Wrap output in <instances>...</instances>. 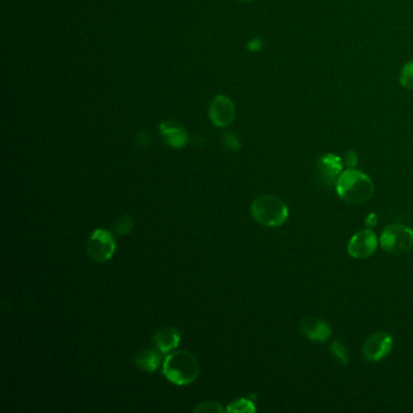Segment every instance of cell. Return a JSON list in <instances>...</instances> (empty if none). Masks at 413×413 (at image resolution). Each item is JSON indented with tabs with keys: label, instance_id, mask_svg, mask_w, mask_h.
<instances>
[{
	"label": "cell",
	"instance_id": "obj_1",
	"mask_svg": "<svg viewBox=\"0 0 413 413\" xmlns=\"http://www.w3.org/2000/svg\"><path fill=\"white\" fill-rule=\"evenodd\" d=\"M200 372L199 363L188 350H176L162 363V374L176 385H188L198 378Z\"/></svg>",
	"mask_w": 413,
	"mask_h": 413
},
{
	"label": "cell",
	"instance_id": "obj_2",
	"mask_svg": "<svg viewBox=\"0 0 413 413\" xmlns=\"http://www.w3.org/2000/svg\"><path fill=\"white\" fill-rule=\"evenodd\" d=\"M336 191L343 202L358 205L371 199L374 193V184L367 175L349 169L340 175L336 183Z\"/></svg>",
	"mask_w": 413,
	"mask_h": 413
},
{
	"label": "cell",
	"instance_id": "obj_3",
	"mask_svg": "<svg viewBox=\"0 0 413 413\" xmlns=\"http://www.w3.org/2000/svg\"><path fill=\"white\" fill-rule=\"evenodd\" d=\"M251 215L262 226L280 227L289 218V207L279 198L262 195L252 202Z\"/></svg>",
	"mask_w": 413,
	"mask_h": 413
},
{
	"label": "cell",
	"instance_id": "obj_4",
	"mask_svg": "<svg viewBox=\"0 0 413 413\" xmlns=\"http://www.w3.org/2000/svg\"><path fill=\"white\" fill-rule=\"evenodd\" d=\"M379 242L389 253L403 255L413 247V229L403 224H390L384 229Z\"/></svg>",
	"mask_w": 413,
	"mask_h": 413
},
{
	"label": "cell",
	"instance_id": "obj_5",
	"mask_svg": "<svg viewBox=\"0 0 413 413\" xmlns=\"http://www.w3.org/2000/svg\"><path fill=\"white\" fill-rule=\"evenodd\" d=\"M117 241L111 231L99 228L91 233L86 244V252L93 261L97 263L107 262L114 256Z\"/></svg>",
	"mask_w": 413,
	"mask_h": 413
},
{
	"label": "cell",
	"instance_id": "obj_6",
	"mask_svg": "<svg viewBox=\"0 0 413 413\" xmlns=\"http://www.w3.org/2000/svg\"><path fill=\"white\" fill-rule=\"evenodd\" d=\"M378 247V239L371 229L360 231L350 238L347 250L350 257L364 260L372 256Z\"/></svg>",
	"mask_w": 413,
	"mask_h": 413
},
{
	"label": "cell",
	"instance_id": "obj_7",
	"mask_svg": "<svg viewBox=\"0 0 413 413\" xmlns=\"http://www.w3.org/2000/svg\"><path fill=\"white\" fill-rule=\"evenodd\" d=\"M393 349V337L387 332H376L365 340L363 358L369 363L384 359Z\"/></svg>",
	"mask_w": 413,
	"mask_h": 413
},
{
	"label": "cell",
	"instance_id": "obj_8",
	"mask_svg": "<svg viewBox=\"0 0 413 413\" xmlns=\"http://www.w3.org/2000/svg\"><path fill=\"white\" fill-rule=\"evenodd\" d=\"M209 117L213 125L218 128H227L236 119V106L229 97L218 95L212 99L209 108Z\"/></svg>",
	"mask_w": 413,
	"mask_h": 413
},
{
	"label": "cell",
	"instance_id": "obj_9",
	"mask_svg": "<svg viewBox=\"0 0 413 413\" xmlns=\"http://www.w3.org/2000/svg\"><path fill=\"white\" fill-rule=\"evenodd\" d=\"M342 169H343V164L338 155L326 154L324 157H321L318 164L320 181L326 187H331L334 184L336 186V183L342 175Z\"/></svg>",
	"mask_w": 413,
	"mask_h": 413
},
{
	"label": "cell",
	"instance_id": "obj_10",
	"mask_svg": "<svg viewBox=\"0 0 413 413\" xmlns=\"http://www.w3.org/2000/svg\"><path fill=\"white\" fill-rule=\"evenodd\" d=\"M300 331L308 340L318 343H324L332 335L331 326L325 320L314 316H307L302 320Z\"/></svg>",
	"mask_w": 413,
	"mask_h": 413
},
{
	"label": "cell",
	"instance_id": "obj_11",
	"mask_svg": "<svg viewBox=\"0 0 413 413\" xmlns=\"http://www.w3.org/2000/svg\"><path fill=\"white\" fill-rule=\"evenodd\" d=\"M159 131L162 135V140L165 143L175 149H181V148L187 146L188 133L187 130L177 122H164L159 125Z\"/></svg>",
	"mask_w": 413,
	"mask_h": 413
},
{
	"label": "cell",
	"instance_id": "obj_12",
	"mask_svg": "<svg viewBox=\"0 0 413 413\" xmlns=\"http://www.w3.org/2000/svg\"><path fill=\"white\" fill-rule=\"evenodd\" d=\"M153 342L155 343V347L160 353H170L180 345L181 334L176 327H171V326L162 327L155 332V335L153 337Z\"/></svg>",
	"mask_w": 413,
	"mask_h": 413
},
{
	"label": "cell",
	"instance_id": "obj_13",
	"mask_svg": "<svg viewBox=\"0 0 413 413\" xmlns=\"http://www.w3.org/2000/svg\"><path fill=\"white\" fill-rule=\"evenodd\" d=\"M135 365L137 366L138 369H142L144 372L148 374H153L155 369L162 364V356L154 349H142L138 352L135 360H133Z\"/></svg>",
	"mask_w": 413,
	"mask_h": 413
},
{
	"label": "cell",
	"instance_id": "obj_14",
	"mask_svg": "<svg viewBox=\"0 0 413 413\" xmlns=\"http://www.w3.org/2000/svg\"><path fill=\"white\" fill-rule=\"evenodd\" d=\"M133 227H135L133 217L128 213H124L114 222L113 231L118 236H125L133 231Z\"/></svg>",
	"mask_w": 413,
	"mask_h": 413
},
{
	"label": "cell",
	"instance_id": "obj_15",
	"mask_svg": "<svg viewBox=\"0 0 413 413\" xmlns=\"http://www.w3.org/2000/svg\"><path fill=\"white\" fill-rule=\"evenodd\" d=\"M227 412H246L252 413L256 412V406L255 403H252L251 400L249 398H238L236 401L229 403L226 410Z\"/></svg>",
	"mask_w": 413,
	"mask_h": 413
},
{
	"label": "cell",
	"instance_id": "obj_16",
	"mask_svg": "<svg viewBox=\"0 0 413 413\" xmlns=\"http://www.w3.org/2000/svg\"><path fill=\"white\" fill-rule=\"evenodd\" d=\"M329 349H331V353L335 355L336 358L342 364L347 365L349 363V349H348V347L342 340H335L331 345Z\"/></svg>",
	"mask_w": 413,
	"mask_h": 413
},
{
	"label": "cell",
	"instance_id": "obj_17",
	"mask_svg": "<svg viewBox=\"0 0 413 413\" xmlns=\"http://www.w3.org/2000/svg\"><path fill=\"white\" fill-rule=\"evenodd\" d=\"M398 80L405 89L413 90V61L403 66Z\"/></svg>",
	"mask_w": 413,
	"mask_h": 413
},
{
	"label": "cell",
	"instance_id": "obj_18",
	"mask_svg": "<svg viewBox=\"0 0 413 413\" xmlns=\"http://www.w3.org/2000/svg\"><path fill=\"white\" fill-rule=\"evenodd\" d=\"M222 142L231 151H239L241 147L240 140L236 133H231V131H228L222 136Z\"/></svg>",
	"mask_w": 413,
	"mask_h": 413
},
{
	"label": "cell",
	"instance_id": "obj_19",
	"mask_svg": "<svg viewBox=\"0 0 413 413\" xmlns=\"http://www.w3.org/2000/svg\"><path fill=\"white\" fill-rule=\"evenodd\" d=\"M193 411L198 413H215L223 412L224 410H223V407H222L220 403L206 401V403H199L197 407L194 408Z\"/></svg>",
	"mask_w": 413,
	"mask_h": 413
},
{
	"label": "cell",
	"instance_id": "obj_20",
	"mask_svg": "<svg viewBox=\"0 0 413 413\" xmlns=\"http://www.w3.org/2000/svg\"><path fill=\"white\" fill-rule=\"evenodd\" d=\"M345 164L349 168H354L355 165L358 164V155H356V153L352 152V151L347 153V155H345Z\"/></svg>",
	"mask_w": 413,
	"mask_h": 413
},
{
	"label": "cell",
	"instance_id": "obj_21",
	"mask_svg": "<svg viewBox=\"0 0 413 413\" xmlns=\"http://www.w3.org/2000/svg\"><path fill=\"white\" fill-rule=\"evenodd\" d=\"M377 222H378L377 215L376 213H369V216L366 217L365 224L369 229H374V227L377 226Z\"/></svg>",
	"mask_w": 413,
	"mask_h": 413
},
{
	"label": "cell",
	"instance_id": "obj_22",
	"mask_svg": "<svg viewBox=\"0 0 413 413\" xmlns=\"http://www.w3.org/2000/svg\"><path fill=\"white\" fill-rule=\"evenodd\" d=\"M262 46H263L262 40L260 38H255V39H251L249 41L247 49L250 50V51H258V50H261Z\"/></svg>",
	"mask_w": 413,
	"mask_h": 413
},
{
	"label": "cell",
	"instance_id": "obj_23",
	"mask_svg": "<svg viewBox=\"0 0 413 413\" xmlns=\"http://www.w3.org/2000/svg\"><path fill=\"white\" fill-rule=\"evenodd\" d=\"M137 142L141 144V146H149V143H151V135L148 133H140L137 136Z\"/></svg>",
	"mask_w": 413,
	"mask_h": 413
},
{
	"label": "cell",
	"instance_id": "obj_24",
	"mask_svg": "<svg viewBox=\"0 0 413 413\" xmlns=\"http://www.w3.org/2000/svg\"><path fill=\"white\" fill-rule=\"evenodd\" d=\"M238 1H240V3H251L253 0H238Z\"/></svg>",
	"mask_w": 413,
	"mask_h": 413
}]
</instances>
